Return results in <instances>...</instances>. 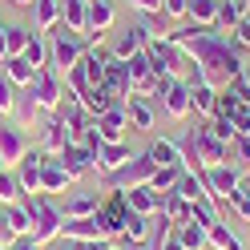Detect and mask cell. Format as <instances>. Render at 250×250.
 I'll return each mask as SVG.
<instances>
[{"mask_svg": "<svg viewBox=\"0 0 250 250\" xmlns=\"http://www.w3.org/2000/svg\"><path fill=\"white\" fill-rule=\"evenodd\" d=\"M230 33H234V41H238L242 49H250V12H246V17H242L238 24H234V28H230Z\"/></svg>", "mask_w": 250, "mask_h": 250, "instance_id": "obj_45", "label": "cell"}, {"mask_svg": "<svg viewBox=\"0 0 250 250\" xmlns=\"http://www.w3.org/2000/svg\"><path fill=\"white\" fill-rule=\"evenodd\" d=\"M21 57H24L33 69H44V65H49V37L33 28V33H28V44H24V53H21Z\"/></svg>", "mask_w": 250, "mask_h": 250, "instance_id": "obj_30", "label": "cell"}, {"mask_svg": "<svg viewBox=\"0 0 250 250\" xmlns=\"http://www.w3.org/2000/svg\"><path fill=\"white\" fill-rule=\"evenodd\" d=\"M146 57H149L153 73H158V77H169V81H174V77H182L186 65H190V61H186V53L178 49V44H169L166 37H149V41H146Z\"/></svg>", "mask_w": 250, "mask_h": 250, "instance_id": "obj_5", "label": "cell"}, {"mask_svg": "<svg viewBox=\"0 0 250 250\" xmlns=\"http://www.w3.org/2000/svg\"><path fill=\"white\" fill-rule=\"evenodd\" d=\"M206 125H210V133H214V137H218L222 146H230L234 137H238V125H234V117H222V113H214V117H210Z\"/></svg>", "mask_w": 250, "mask_h": 250, "instance_id": "obj_39", "label": "cell"}, {"mask_svg": "<svg viewBox=\"0 0 250 250\" xmlns=\"http://www.w3.org/2000/svg\"><path fill=\"white\" fill-rule=\"evenodd\" d=\"M12 4H17V8H33V0H12Z\"/></svg>", "mask_w": 250, "mask_h": 250, "instance_id": "obj_54", "label": "cell"}, {"mask_svg": "<svg viewBox=\"0 0 250 250\" xmlns=\"http://www.w3.org/2000/svg\"><path fill=\"white\" fill-rule=\"evenodd\" d=\"M97 218H101V226H105L109 238H117V234L125 230V222H129V206H125V194H121V190H109V198H101Z\"/></svg>", "mask_w": 250, "mask_h": 250, "instance_id": "obj_7", "label": "cell"}, {"mask_svg": "<svg viewBox=\"0 0 250 250\" xmlns=\"http://www.w3.org/2000/svg\"><path fill=\"white\" fill-rule=\"evenodd\" d=\"M146 41H149L146 28H142V24H129L125 33L113 37V44H109V57H113V61H129V57H137V53L146 49Z\"/></svg>", "mask_w": 250, "mask_h": 250, "instance_id": "obj_10", "label": "cell"}, {"mask_svg": "<svg viewBox=\"0 0 250 250\" xmlns=\"http://www.w3.org/2000/svg\"><path fill=\"white\" fill-rule=\"evenodd\" d=\"M113 250H153V246H137V242H129V246H113Z\"/></svg>", "mask_w": 250, "mask_h": 250, "instance_id": "obj_53", "label": "cell"}, {"mask_svg": "<svg viewBox=\"0 0 250 250\" xmlns=\"http://www.w3.org/2000/svg\"><path fill=\"white\" fill-rule=\"evenodd\" d=\"M162 12L169 21H178V17H186V0H162Z\"/></svg>", "mask_w": 250, "mask_h": 250, "instance_id": "obj_48", "label": "cell"}, {"mask_svg": "<svg viewBox=\"0 0 250 250\" xmlns=\"http://www.w3.org/2000/svg\"><path fill=\"white\" fill-rule=\"evenodd\" d=\"M37 113H41V109H37V101H33V89H17V101H12V121H17L21 125V129H28V125H33L37 121Z\"/></svg>", "mask_w": 250, "mask_h": 250, "instance_id": "obj_26", "label": "cell"}, {"mask_svg": "<svg viewBox=\"0 0 250 250\" xmlns=\"http://www.w3.org/2000/svg\"><path fill=\"white\" fill-rule=\"evenodd\" d=\"M214 17H218V0H186V21L190 24L214 28Z\"/></svg>", "mask_w": 250, "mask_h": 250, "instance_id": "obj_29", "label": "cell"}, {"mask_svg": "<svg viewBox=\"0 0 250 250\" xmlns=\"http://www.w3.org/2000/svg\"><path fill=\"white\" fill-rule=\"evenodd\" d=\"M121 194H125V206L133 214H142V218H153L162 210V194L153 186H133V190H121Z\"/></svg>", "mask_w": 250, "mask_h": 250, "instance_id": "obj_15", "label": "cell"}, {"mask_svg": "<svg viewBox=\"0 0 250 250\" xmlns=\"http://www.w3.org/2000/svg\"><path fill=\"white\" fill-rule=\"evenodd\" d=\"M28 153V137L17 121H0V162L4 166H17Z\"/></svg>", "mask_w": 250, "mask_h": 250, "instance_id": "obj_9", "label": "cell"}, {"mask_svg": "<svg viewBox=\"0 0 250 250\" xmlns=\"http://www.w3.org/2000/svg\"><path fill=\"white\" fill-rule=\"evenodd\" d=\"M133 153H129V142H101V149L93 153V169L97 174H113L117 166H125Z\"/></svg>", "mask_w": 250, "mask_h": 250, "instance_id": "obj_14", "label": "cell"}, {"mask_svg": "<svg viewBox=\"0 0 250 250\" xmlns=\"http://www.w3.org/2000/svg\"><path fill=\"white\" fill-rule=\"evenodd\" d=\"M162 109H166V117H174V121H182L186 113H190V85H186L182 77H174V81L166 85V93H162Z\"/></svg>", "mask_w": 250, "mask_h": 250, "instance_id": "obj_13", "label": "cell"}, {"mask_svg": "<svg viewBox=\"0 0 250 250\" xmlns=\"http://www.w3.org/2000/svg\"><path fill=\"white\" fill-rule=\"evenodd\" d=\"M93 125H97L101 142H125V129H129V117H125V105H113V109H105L101 117H93Z\"/></svg>", "mask_w": 250, "mask_h": 250, "instance_id": "obj_12", "label": "cell"}, {"mask_svg": "<svg viewBox=\"0 0 250 250\" xmlns=\"http://www.w3.org/2000/svg\"><path fill=\"white\" fill-rule=\"evenodd\" d=\"M85 49H89V41H85V37H77L69 24H57V28H53V37H49V65H53L61 77H65V73L77 65V61L85 57Z\"/></svg>", "mask_w": 250, "mask_h": 250, "instance_id": "obj_2", "label": "cell"}, {"mask_svg": "<svg viewBox=\"0 0 250 250\" xmlns=\"http://www.w3.org/2000/svg\"><path fill=\"white\" fill-rule=\"evenodd\" d=\"M182 174H186L182 166H158V174L149 178V186H153L158 194H169V190L178 186V178H182Z\"/></svg>", "mask_w": 250, "mask_h": 250, "instance_id": "obj_37", "label": "cell"}, {"mask_svg": "<svg viewBox=\"0 0 250 250\" xmlns=\"http://www.w3.org/2000/svg\"><path fill=\"white\" fill-rule=\"evenodd\" d=\"M8 250H44V246H37L33 238H28V234H21V238H12V246Z\"/></svg>", "mask_w": 250, "mask_h": 250, "instance_id": "obj_51", "label": "cell"}, {"mask_svg": "<svg viewBox=\"0 0 250 250\" xmlns=\"http://www.w3.org/2000/svg\"><path fill=\"white\" fill-rule=\"evenodd\" d=\"M153 174H158L153 158L149 153H137V158H129L125 166H117L113 174H101V186L105 190H133V186H149Z\"/></svg>", "mask_w": 250, "mask_h": 250, "instance_id": "obj_3", "label": "cell"}, {"mask_svg": "<svg viewBox=\"0 0 250 250\" xmlns=\"http://www.w3.org/2000/svg\"><path fill=\"white\" fill-rule=\"evenodd\" d=\"M69 182H73V174H69L65 166H61L57 158H44V166H41V194H53L57 198Z\"/></svg>", "mask_w": 250, "mask_h": 250, "instance_id": "obj_21", "label": "cell"}, {"mask_svg": "<svg viewBox=\"0 0 250 250\" xmlns=\"http://www.w3.org/2000/svg\"><path fill=\"white\" fill-rule=\"evenodd\" d=\"M65 89H69V85H65ZM57 117H61V121L69 125V133H77V129H81V125H89V121H93V117H89V109H85V101L77 97L73 89L65 93V101L57 105Z\"/></svg>", "mask_w": 250, "mask_h": 250, "instance_id": "obj_19", "label": "cell"}, {"mask_svg": "<svg viewBox=\"0 0 250 250\" xmlns=\"http://www.w3.org/2000/svg\"><path fill=\"white\" fill-rule=\"evenodd\" d=\"M137 24L146 28V37H166L169 33V17H166V12H142Z\"/></svg>", "mask_w": 250, "mask_h": 250, "instance_id": "obj_41", "label": "cell"}, {"mask_svg": "<svg viewBox=\"0 0 250 250\" xmlns=\"http://www.w3.org/2000/svg\"><path fill=\"white\" fill-rule=\"evenodd\" d=\"M61 238L65 242H105L109 234L101 226V218L89 214V218H65V222H61Z\"/></svg>", "mask_w": 250, "mask_h": 250, "instance_id": "obj_8", "label": "cell"}, {"mask_svg": "<svg viewBox=\"0 0 250 250\" xmlns=\"http://www.w3.org/2000/svg\"><path fill=\"white\" fill-rule=\"evenodd\" d=\"M24 206L33 214V234H28V238L37 246H53L61 238V222H65V210L57 206V198L53 194H28Z\"/></svg>", "mask_w": 250, "mask_h": 250, "instance_id": "obj_1", "label": "cell"}, {"mask_svg": "<svg viewBox=\"0 0 250 250\" xmlns=\"http://www.w3.org/2000/svg\"><path fill=\"white\" fill-rule=\"evenodd\" d=\"M113 0H89V33H85V41L93 37V33H109V24H113Z\"/></svg>", "mask_w": 250, "mask_h": 250, "instance_id": "obj_25", "label": "cell"}, {"mask_svg": "<svg viewBox=\"0 0 250 250\" xmlns=\"http://www.w3.org/2000/svg\"><path fill=\"white\" fill-rule=\"evenodd\" d=\"M174 190L186 198V202H198V198H206V186H202V174H190V169H186V174L178 178V186Z\"/></svg>", "mask_w": 250, "mask_h": 250, "instance_id": "obj_38", "label": "cell"}, {"mask_svg": "<svg viewBox=\"0 0 250 250\" xmlns=\"http://www.w3.org/2000/svg\"><path fill=\"white\" fill-rule=\"evenodd\" d=\"M4 222H8V230L17 234H33V214H28V206L24 202H17V206H4Z\"/></svg>", "mask_w": 250, "mask_h": 250, "instance_id": "obj_35", "label": "cell"}, {"mask_svg": "<svg viewBox=\"0 0 250 250\" xmlns=\"http://www.w3.org/2000/svg\"><path fill=\"white\" fill-rule=\"evenodd\" d=\"M246 182H250V178H246Z\"/></svg>", "mask_w": 250, "mask_h": 250, "instance_id": "obj_55", "label": "cell"}, {"mask_svg": "<svg viewBox=\"0 0 250 250\" xmlns=\"http://www.w3.org/2000/svg\"><path fill=\"white\" fill-rule=\"evenodd\" d=\"M0 73H4V77H8V81L17 85V89H24L28 81H33V73H37V69L28 65L24 57H4V61H0Z\"/></svg>", "mask_w": 250, "mask_h": 250, "instance_id": "obj_31", "label": "cell"}, {"mask_svg": "<svg viewBox=\"0 0 250 250\" xmlns=\"http://www.w3.org/2000/svg\"><path fill=\"white\" fill-rule=\"evenodd\" d=\"M44 158H49L44 149H28L24 158L17 162V178H21L24 194H41V166H44Z\"/></svg>", "mask_w": 250, "mask_h": 250, "instance_id": "obj_11", "label": "cell"}, {"mask_svg": "<svg viewBox=\"0 0 250 250\" xmlns=\"http://www.w3.org/2000/svg\"><path fill=\"white\" fill-rule=\"evenodd\" d=\"M146 153L153 158V166H182V149H178L174 137H158V142H153Z\"/></svg>", "mask_w": 250, "mask_h": 250, "instance_id": "obj_32", "label": "cell"}, {"mask_svg": "<svg viewBox=\"0 0 250 250\" xmlns=\"http://www.w3.org/2000/svg\"><path fill=\"white\" fill-rule=\"evenodd\" d=\"M250 12V0H218V17H214V33H230L234 24Z\"/></svg>", "mask_w": 250, "mask_h": 250, "instance_id": "obj_22", "label": "cell"}, {"mask_svg": "<svg viewBox=\"0 0 250 250\" xmlns=\"http://www.w3.org/2000/svg\"><path fill=\"white\" fill-rule=\"evenodd\" d=\"M81 101H85V109H89V117H101L105 109H113V105H121L113 93H109L105 85H93L89 93H81Z\"/></svg>", "mask_w": 250, "mask_h": 250, "instance_id": "obj_33", "label": "cell"}, {"mask_svg": "<svg viewBox=\"0 0 250 250\" xmlns=\"http://www.w3.org/2000/svg\"><path fill=\"white\" fill-rule=\"evenodd\" d=\"M28 89H33V101H37V109L41 113H57V105L65 101V77H61L53 65H44V69H37L33 73V81H28Z\"/></svg>", "mask_w": 250, "mask_h": 250, "instance_id": "obj_4", "label": "cell"}, {"mask_svg": "<svg viewBox=\"0 0 250 250\" xmlns=\"http://www.w3.org/2000/svg\"><path fill=\"white\" fill-rule=\"evenodd\" d=\"M33 24L37 33H53L61 24V0H33Z\"/></svg>", "mask_w": 250, "mask_h": 250, "instance_id": "obj_24", "label": "cell"}, {"mask_svg": "<svg viewBox=\"0 0 250 250\" xmlns=\"http://www.w3.org/2000/svg\"><path fill=\"white\" fill-rule=\"evenodd\" d=\"M4 37H8V24H0V61L8 57V44H4Z\"/></svg>", "mask_w": 250, "mask_h": 250, "instance_id": "obj_52", "label": "cell"}, {"mask_svg": "<svg viewBox=\"0 0 250 250\" xmlns=\"http://www.w3.org/2000/svg\"><path fill=\"white\" fill-rule=\"evenodd\" d=\"M12 238H17V234L8 230V222H4V210H0V250H4V246H12Z\"/></svg>", "mask_w": 250, "mask_h": 250, "instance_id": "obj_50", "label": "cell"}, {"mask_svg": "<svg viewBox=\"0 0 250 250\" xmlns=\"http://www.w3.org/2000/svg\"><path fill=\"white\" fill-rule=\"evenodd\" d=\"M202 186H206V198L226 202V194L234 190V186H242V169H238V166H230V162L206 166V169H202Z\"/></svg>", "mask_w": 250, "mask_h": 250, "instance_id": "obj_6", "label": "cell"}, {"mask_svg": "<svg viewBox=\"0 0 250 250\" xmlns=\"http://www.w3.org/2000/svg\"><path fill=\"white\" fill-rule=\"evenodd\" d=\"M190 210H194V202H186L178 190H169V194H162V218H169V222H174V226H182L186 222V218H190Z\"/></svg>", "mask_w": 250, "mask_h": 250, "instance_id": "obj_27", "label": "cell"}, {"mask_svg": "<svg viewBox=\"0 0 250 250\" xmlns=\"http://www.w3.org/2000/svg\"><path fill=\"white\" fill-rule=\"evenodd\" d=\"M61 24H69L77 37L89 33V0H61Z\"/></svg>", "mask_w": 250, "mask_h": 250, "instance_id": "obj_23", "label": "cell"}, {"mask_svg": "<svg viewBox=\"0 0 250 250\" xmlns=\"http://www.w3.org/2000/svg\"><path fill=\"white\" fill-rule=\"evenodd\" d=\"M101 210V198L97 194H73L65 202V218H89V214H97Z\"/></svg>", "mask_w": 250, "mask_h": 250, "instance_id": "obj_36", "label": "cell"}, {"mask_svg": "<svg viewBox=\"0 0 250 250\" xmlns=\"http://www.w3.org/2000/svg\"><path fill=\"white\" fill-rule=\"evenodd\" d=\"M186 85H190V113H198L202 121H210L214 109H218V89L206 85V81H186Z\"/></svg>", "mask_w": 250, "mask_h": 250, "instance_id": "obj_16", "label": "cell"}, {"mask_svg": "<svg viewBox=\"0 0 250 250\" xmlns=\"http://www.w3.org/2000/svg\"><path fill=\"white\" fill-rule=\"evenodd\" d=\"M234 125H238V133H250V97L238 105V113H234Z\"/></svg>", "mask_w": 250, "mask_h": 250, "instance_id": "obj_47", "label": "cell"}, {"mask_svg": "<svg viewBox=\"0 0 250 250\" xmlns=\"http://www.w3.org/2000/svg\"><path fill=\"white\" fill-rule=\"evenodd\" d=\"M125 117H129V129L149 133L153 125H158V109H153L149 97H129V101H125Z\"/></svg>", "mask_w": 250, "mask_h": 250, "instance_id": "obj_18", "label": "cell"}, {"mask_svg": "<svg viewBox=\"0 0 250 250\" xmlns=\"http://www.w3.org/2000/svg\"><path fill=\"white\" fill-rule=\"evenodd\" d=\"M69 142H73V133H69V125H65V121H61V117L53 113L49 121H44V129H41V149L49 153V158H57V153L65 149Z\"/></svg>", "mask_w": 250, "mask_h": 250, "instance_id": "obj_17", "label": "cell"}, {"mask_svg": "<svg viewBox=\"0 0 250 250\" xmlns=\"http://www.w3.org/2000/svg\"><path fill=\"white\" fill-rule=\"evenodd\" d=\"M57 242H61V250H113L109 238L105 242H65V238H57Z\"/></svg>", "mask_w": 250, "mask_h": 250, "instance_id": "obj_46", "label": "cell"}, {"mask_svg": "<svg viewBox=\"0 0 250 250\" xmlns=\"http://www.w3.org/2000/svg\"><path fill=\"white\" fill-rule=\"evenodd\" d=\"M17 202H24V190H21L17 169H0V210H4V206H17Z\"/></svg>", "mask_w": 250, "mask_h": 250, "instance_id": "obj_34", "label": "cell"}, {"mask_svg": "<svg viewBox=\"0 0 250 250\" xmlns=\"http://www.w3.org/2000/svg\"><path fill=\"white\" fill-rule=\"evenodd\" d=\"M28 33H33V28L8 24V37H4V44H8V57H21V53H24V44H28Z\"/></svg>", "mask_w": 250, "mask_h": 250, "instance_id": "obj_42", "label": "cell"}, {"mask_svg": "<svg viewBox=\"0 0 250 250\" xmlns=\"http://www.w3.org/2000/svg\"><path fill=\"white\" fill-rule=\"evenodd\" d=\"M226 206H230L234 214L250 218V182H246V178H242V186H234V190L226 194Z\"/></svg>", "mask_w": 250, "mask_h": 250, "instance_id": "obj_40", "label": "cell"}, {"mask_svg": "<svg viewBox=\"0 0 250 250\" xmlns=\"http://www.w3.org/2000/svg\"><path fill=\"white\" fill-rule=\"evenodd\" d=\"M174 238H178L186 250H202V246H206V226H202L198 218H186L182 226H174Z\"/></svg>", "mask_w": 250, "mask_h": 250, "instance_id": "obj_28", "label": "cell"}, {"mask_svg": "<svg viewBox=\"0 0 250 250\" xmlns=\"http://www.w3.org/2000/svg\"><path fill=\"white\" fill-rule=\"evenodd\" d=\"M57 162L65 166L69 174H73V182H77V178H81V174H89V169H93V153H89V149H85L81 142H69L65 149L57 153Z\"/></svg>", "mask_w": 250, "mask_h": 250, "instance_id": "obj_20", "label": "cell"}, {"mask_svg": "<svg viewBox=\"0 0 250 250\" xmlns=\"http://www.w3.org/2000/svg\"><path fill=\"white\" fill-rule=\"evenodd\" d=\"M129 8H137V12H162V0H129Z\"/></svg>", "mask_w": 250, "mask_h": 250, "instance_id": "obj_49", "label": "cell"}, {"mask_svg": "<svg viewBox=\"0 0 250 250\" xmlns=\"http://www.w3.org/2000/svg\"><path fill=\"white\" fill-rule=\"evenodd\" d=\"M226 158H238V162L250 166V133H238V137H234V142L226 146Z\"/></svg>", "mask_w": 250, "mask_h": 250, "instance_id": "obj_43", "label": "cell"}, {"mask_svg": "<svg viewBox=\"0 0 250 250\" xmlns=\"http://www.w3.org/2000/svg\"><path fill=\"white\" fill-rule=\"evenodd\" d=\"M12 101H17V85L0 73V113H12Z\"/></svg>", "mask_w": 250, "mask_h": 250, "instance_id": "obj_44", "label": "cell"}]
</instances>
